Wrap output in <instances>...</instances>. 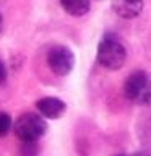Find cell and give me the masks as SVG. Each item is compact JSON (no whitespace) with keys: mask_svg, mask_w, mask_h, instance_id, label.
Segmentation results:
<instances>
[{"mask_svg":"<svg viewBox=\"0 0 151 156\" xmlns=\"http://www.w3.org/2000/svg\"><path fill=\"white\" fill-rule=\"evenodd\" d=\"M124 96L141 106L151 104V78L143 70L130 73L124 83Z\"/></svg>","mask_w":151,"mask_h":156,"instance_id":"6da1fadb","label":"cell"},{"mask_svg":"<svg viewBox=\"0 0 151 156\" xmlns=\"http://www.w3.org/2000/svg\"><path fill=\"white\" fill-rule=\"evenodd\" d=\"M127 60V51L115 37L106 36L97 46V62L107 70H119Z\"/></svg>","mask_w":151,"mask_h":156,"instance_id":"7a4b0ae2","label":"cell"},{"mask_svg":"<svg viewBox=\"0 0 151 156\" xmlns=\"http://www.w3.org/2000/svg\"><path fill=\"white\" fill-rule=\"evenodd\" d=\"M15 135L21 141H37L47 132V122L37 114H23L13 124Z\"/></svg>","mask_w":151,"mask_h":156,"instance_id":"3957f363","label":"cell"},{"mask_svg":"<svg viewBox=\"0 0 151 156\" xmlns=\"http://www.w3.org/2000/svg\"><path fill=\"white\" fill-rule=\"evenodd\" d=\"M47 65L58 76H65L73 70L75 65V55L65 46H54L47 52Z\"/></svg>","mask_w":151,"mask_h":156,"instance_id":"277c9868","label":"cell"},{"mask_svg":"<svg viewBox=\"0 0 151 156\" xmlns=\"http://www.w3.org/2000/svg\"><path fill=\"white\" fill-rule=\"evenodd\" d=\"M36 106H37V111L41 112V115L47 117V119H58L67 109L65 102L62 99H58V98H51V96L39 99L36 102Z\"/></svg>","mask_w":151,"mask_h":156,"instance_id":"5b68a950","label":"cell"},{"mask_svg":"<svg viewBox=\"0 0 151 156\" xmlns=\"http://www.w3.org/2000/svg\"><path fill=\"white\" fill-rule=\"evenodd\" d=\"M112 10L120 18H136L143 10V0H112Z\"/></svg>","mask_w":151,"mask_h":156,"instance_id":"8992f818","label":"cell"},{"mask_svg":"<svg viewBox=\"0 0 151 156\" xmlns=\"http://www.w3.org/2000/svg\"><path fill=\"white\" fill-rule=\"evenodd\" d=\"M62 8L72 16H83L90 12V0H60Z\"/></svg>","mask_w":151,"mask_h":156,"instance_id":"52a82bcc","label":"cell"},{"mask_svg":"<svg viewBox=\"0 0 151 156\" xmlns=\"http://www.w3.org/2000/svg\"><path fill=\"white\" fill-rule=\"evenodd\" d=\"M37 143L36 141H21L18 156H37Z\"/></svg>","mask_w":151,"mask_h":156,"instance_id":"ba28073f","label":"cell"},{"mask_svg":"<svg viewBox=\"0 0 151 156\" xmlns=\"http://www.w3.org/2000/svg\"><path fill=\"white\" fill-rule=\"evenodd\" d=\"M13 127V120L7 112H0V136H5L12 130Z\"/></svg>","mask_w":151,"mask_h":156,"instance_id":"9c48e42d","label":"cell"},{"mask_svg":"<svg viewBox=\"0 0 151 156\" xmlns=\"http://www.w3.org/2000/svg\"><path fill=\"white\" fill-rule=\"evenodd\" d=\"M5 81H7V67L0 58V83H5Z\"/></svg>","mask_w":151,"mask_h":156,"instance_id":"30bf717a","label":"cell"},{"mask_svg":"<svg viewBox=\"0 0 151 156\" xmlns=\"http://www.w3.org/2000/svg\"><path fill=\"white\" fill-rule=\"evenodd\" d=\"M115 156H128V154H115Z\"/></svg>","mask_w":151,"mask_h":156,"instance_id":"8fae6325","label":"cell"},{"mask_svg":"<svg viewBox=\"0 0 151 156\" xmlns=\"http://www.w3.org/2000/svg\"><path fill=\"white\" fill-rule=\"evenodd\" d=\"M0 23H2V15H0Z\"/></svg>","mask_w":151,"mask_h":156,"instance_id":"7c38bea8","label":"cell"}]
</instances>
